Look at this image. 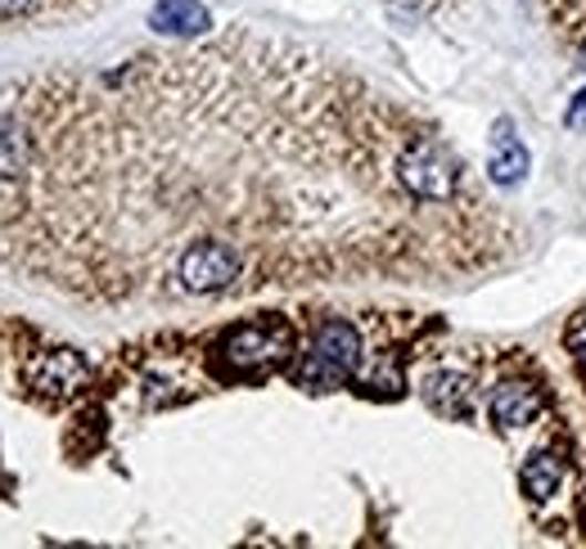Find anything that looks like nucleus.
Listing matches in <instances>:
<instances>
[{"instance_id": "f257e3e1", "label": "nucleus", "mask_w": 586, "mask_h": 549, "mask_svg": "<svg viewBox=\"0 0 586 549\" xmlns=\"http://www.w3.org/2000/svg\"><path fill=\"white\" fill-rule=\"evenodd\" d=\"M357 370H361V333L348 320H325L307 342V356L298 365V387L330 392V387H343Z\"/></svg>"}, {"instance_id": "f03ea898", "label": "nucleus", "mask_w": 586, "mask_h": 549, "mask_svg": "<svg viewBox=\"0 0 586 549\" xmlns=\"http://www.w3.org/2000/svg\"><path fill=\"white\" fill-rule=\"evenodd\" d=\"M294 356V333L285 320H253V324H239L222 338L217 348V361L226 374H239V379H253V374H267L276 365H285Z\"/></svg>"}, {"instance_id": "7ed1b4c3", "label": "nucleus", "mask_w": 586, "mask_h": 549, "mask_svg": "<svg viewBox=\"0 0 586 549\" xmlns=\"http://www.w3.org/2000/svg\"><path fill=\"white\" fill-rule=\"evenodd\" d=\"M461 172H465L461 158L433 135H415L398 158V185L415 203H451L455 189H461Z\"/></svg>"}, {"instance_id": "20e7f679", "label": "nucleus", "mask_w": 586, "mask_h": 549, "mask_svg": "<svg viewBox=\"0 0 586 549\" xmlns=\"http://www.w3.org/2000/svg\"><path fill=\"white\" fill-rule=\"evenodd\" d=\"M244 274V252L226 239H194L176 257V280L185 293H226Z\"/></svg>"}, {"instance_id": "39448f33", "label": "nucleus", "mask_w": 586, "mask_h": 549, "mask_svg": "<svg viewBox=\"0 0 586 549\" xmlns=\"http://www.w3.org/2000/svg\"><path fill=\"white\" fill-rule=\"evenodd\" d=\"M37 163V135L23 113H0V185H19Z\"/></svg>"}, {"instance_id": "423d86ee", "label": "nucleus", "mask_w": 586, "mask_h": 549, "mask_svg": "<svg viewBox=\"0 0 586 549\" xmlns=\"http://www.w3.org/2000/svg\"><path fill=\"white\" fill-rule=\"evenodd\" d=\"M528 149L518 145V135H514V122L510 117H501L496 122V135H492V154H487V176H492V185H501V189H514L518 180L528 176Z\"/></svg>"}, {"instance_id": "0eeeda50", "label": "nucleus", "mask_w": 586, "mask_h": 549, "mask_svg": "<svg viewBox=\"0 0 586 549\" xmlns=\"http://www.w3.org/2000/svg\"><path fill=\"white\" fill-rule=\"evenodd\" d=\"M542 410H546V401H542V392L533 383L510 379V383H501L492 392V419L501 428H528V424L542 419Z\"/></svg>"}, {"instance_id": "6e6552de", "label": "nucleus", "mask_w": 586, "mask_h": 549, "mask_svg": "<svg viewBox=\"0 0 586 549\" xmlns=\"http://www.w3.org/2000/svg\"><path fill=\"white\" fill-rule=\"evenodd\" d=\"M424 401L446 419H470L474 415V383L455 370H442V374H429L424 379Z\"/></svg>"}, {"instance_id": "1a4fd4ad", "label": "nucleus", "mask_w": 586, "mask_h": 549, "mask_svg": "<svg viewBox=\"0 0 586 549\" xmlns=\"http://www.w3.org/2000/svg\"><path fill=\"white\" fill-rule=\"evenodd\" d=\"M150 28L163 37H204L213 28V14L199 0H158L150 10Z\"/></svg>"}, {"instance_id": "9d476101", "label": "nucleus", "mask_w": 586, "mask_h": 549, "mask_svg": "<svg viewBox=\"0 0 586 549\" xmlns=\"http://www.w3.org/2000/svg\"><path fill=\"white\" fill-rule=\"evenodd\" d=\"M86 383V361L69 348H59V352H45L41 365L32 370V387H45V392H59V396H69Z\"/></svg>"}, {"instance_id": "9b49d317", "label": "nucleus", "mask_w": 586, "mask_h": 549, "mask_svg": "<svg viewBox=\"0 0 586 549\" xmlns=\"http://www.w3.org/2000/svg\"><path fill=\"white\" fill-rule=\"evenodd\" d=\"M78 6H82V0H0V32L45 23V19H54V14L78 10Z\"/></svg>"}, {"instance_id": "f8f14e48", "label": "nucleus", "mask_w": 586, "mask_h": 549, "mask_svg": "<svg viewBox=\"0 0 586 549\" xmlns=\"http://www.w3.org/2000/svg\"><path fill=\"white\" fill-rule=\"evenodd\" d=\"M559 483H564V459H559V455L542 450V455H533V459L524 464V491H528L533 500H551V496L559 491Z\"/></svg>"}, {"instance_id": "ddd939ff", "label": "nucleus", "mask_w": 586, "mask_h": 549, "mask_svg": "<svg viewBox=\"0 0 586 549\" xmlns=\"http://www.w3.org/2000/svg\"><path fill=\"white\" fill-rule=\"evenodd\" d=\"M568 352L577 356V365L586 370V315H577L573 320V329H568Z\"/></svg>"}, {"instance_id": "4468645a", "label": "nucleus", "mask_w": 586, "mask_h": 549, "mask_svg": "<svg viewBox=\"0 0 586 549\" xmlns=\"http://www.w3.org/2000/svg\"><path fill=\"white\" fill-rule=\"evenodd\" d=\"M564 126H573V131L586 126V86H582V91L573 95V104L564 108Z\"/></svg>"}, {"instance_id": "2eb2a0df", "label": "nucleus", "mask_w": 586, "mask_h": 549, "mask_svg": "<svg viewBox=\"0 0 586 549\" xmlns=\"http://www.w3.org/2000/svg\"><path fill=\"white\" fill-rule=\"evenodd\" d=\"M582 63H586V54H582Z\"/></svg>"}]
</instances>
